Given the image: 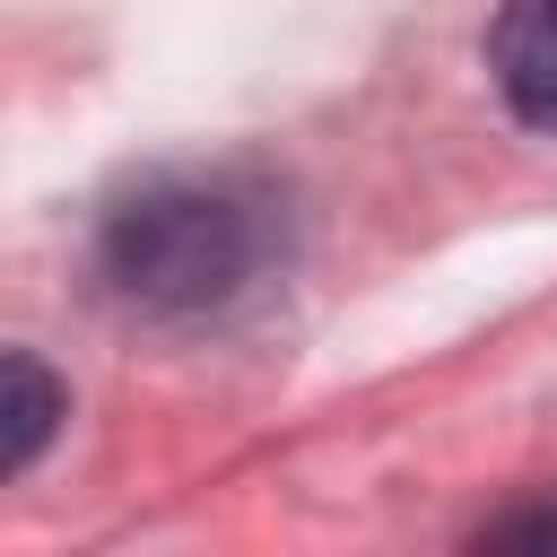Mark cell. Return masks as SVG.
<instances>
[{
	"instance_id": "obj_1",
	"label": "cell",
	"mask_w": 557,
	"mask_h": 557,
	"mask_svg": "<svg viewBox=\"0 0 557 557\" xmlns=\"http://www.w3.org/2000/svg\"><path fill=\"white\" fill-rule=\"evenodd\" d=\"M278 261H287V191L235 157L148 165L96 209L104 287L165 322L244 305Z\"/></svg>"
},
{
	"instance_id": "obj_2",
	"label": "cell",
	"mask_w": 557,
	"mask_h": 557,
	"mask_svg": "<svg viewBox=\"0 0 557 557\" xmlns=\"http://www.w3.org/2000/svg\"><path fill=\"white\" fill-rule=\"evenodd\" d=\"M487 78L531 122L557 131V0H505L487 26Z\"/></svg>"
},
{
	"instance_id": "obj_3",
	"label": "cell",
	"mask_w": 557,
	"mask_h": 557,
	"mask_svg": "<svg viewBox=\"0 0 557 557\" xmlns=\"http://www.w3.org/2000/svg\"><path fill=\"white\" fill-rule=\"evenodd\" d=\"M61 409H70V392L44 374V357H35V348H9V400H0V479L35 470V453L52 444Z\"/></svg>"
}]
</instances>
